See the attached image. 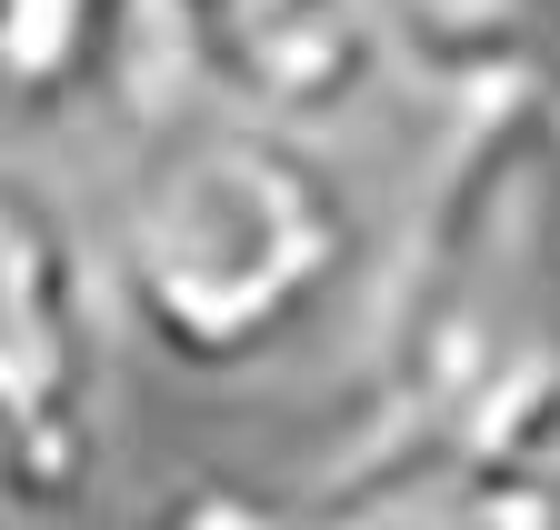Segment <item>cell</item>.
Listing matches in <instances>:
<instances>
[{
    "instance_id": "4",
    "label": "cell",
    "mask_w": 560,
    "mask_h": 530,
    "mask_svg": "<svg viewBox=\"0 0 560 530\" xmlns=\"http://www.w3.org/2000/svg\"><path fill=\"white\" fill-rule=\"evenodd\" d=\"M371 71V0H200V101L330 130Z\"/></svg>"
},
{
    "instance_id": "7",
    "label": "cell",
    "mask_w": 560,
    "mask_h": 530,
    "mask_svg": "<svg viewBox=\"0 0 560 530\" xmlns=\"http://www.w3.org/2000/svg\"><path fill=\"white\" fill-rule=\"evenodd\" d=\"M140 530H381L361 500H340L330 481L311 491H260V481H180Z\"/></svg>"
},
{
    "instance_id": "3",
    "label": "cell",
    "mask_w": 560,
    "mask_h": 530,
    "mask_svg": "<svg viewBox=\"0 0 560 530\" xmlns=\"http://www.w3.org/2000/svg\"><path fill=\"white\" fill-rule=\"evenodd\" d=\"M110 460V291L91 211L0 151V530L81 520Z\"/></svg>"
},
{
    "instance_id": "1",
    "label": "cell",
    "mask_w": 560,
    "mask_h": 530,
    "mask_svg": "<svg viewBox=\"0 0 560 530\" xmlns=\"http://www.w3.org/2000/svg\"><path fill=\"white\" fill-rule=\"evenodd\" d=\"M560 481V130L470 110L371 291L340 500Z\"/></svg>"
},
{
    "instance_id": "2",
    "label": "cell",
    "mask_w": 560,
    "mask_h": 530,
    "mask_svg": "<svg viewBox=\"0 0 560 530\" xmlns=\"http://www.w3.org/2000/svg\"><path fill=\"white\" fill-rule=\"evenodd\" d=\"M110 320L190 380L291 361L361 271V190L320 130L231 101L140 120L91 221Z\"/></svg>"
},
{
    "instance_id": "6",
    "label": "cell",
    "mask_w": 560,
    "mask_h": 530,
    "mask_svg": "<svg viewBox=\"0 0 560 530\" xmlns=\"http://www.w3.org/2000/svg\"><path fill=\"white\" fill-rule=\"evenodd\" d=\"M130 81L120 0H0V110L70 120Z\"/></svg>"
},
{
    "instance_id": "5",
    "label": "cell",
    "mask_w": 560,
    "mask_h": 530,
    "mask_svg": "<svg viewBox=\"0 0 560 530\" xmlns=\"http://www.w3.org/2000/svg\"><path fill=\"white\" fill-rule=\"evenodd\" d=\"M371 50L460 110H521L560 50V0H371Z\"/></svg>"
}]
</instances>
